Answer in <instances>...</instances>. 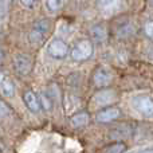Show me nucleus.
Instances as JSON below:
<instances>
[{"instance_id":"f8f14e48","label":"nucleus","mask_w":153,"mask_h":153,"mask_svg":"<svg viewBox=\"0 0 153 153\" xmlns=\"http://www.w3.org/2000/svg\"><path fill=\"white\" fill-rule=\"evenodd\" d=\"M90 36H91L93 42L95 43H103L108 39V31H106V27L102 24H94V26L90 28Z\"/></svg>"},{"instance_id":"dca6fc26","label":"nucleus","mask_w":153,"mask_h":153,"mask_svg":"<svg viewBox=\"0 0 153 153\" xmlns=\"http://www.w3.org/2000/svg\"><path fill=\"white\" fill-rule=\"evenodd\" d=\"M39 102H40V106L45 111H51L53 110V100L48 94L46 93H40L39 94Z\"/></svg>"},{"instance_id":"1a4fd4ad","label":"nucleus","mask_w":153,"mask_h":153,"mask_svg":"<svg viewBox=\"0 0 153 153\" xmlns=\"http://www.w3.org/2000/svg\"><path fill=\"white\" fill-rule=\"evenodd\" d=\"M97 8L105 16L114 15L121 10V0H97Z\"/></svg>"},{"instance_id":"393cba45","label":"nucleus","mask_w":153,"mask_h":153,"mask_svg":"<svg viewBox=\"0 0 153 153\" xmlns=\"http://www.w3.org/2000/svg\"><path fill=\"white\" fill-rule=\"evenodd\" d=\"M151 4H152V5H153V0H151Z\"/></svg>"},{"instance_id":"f257e3e1","label":"nucleus","mask_w":153,"mask_h":153,"mask_svg":"<svg viewBox=\"0 0 153 153\" xmlns=\"http://www.w3.org/2000/svg\"><path fill=\"white\" fill-rule=\"evenodd\" d=\"M50 28H51V23L48 19H39V20H36L32 24L28 34V40L34 46L43 45L48 36Z\"/></svg>"},{"instance_id":"412c9836","label":"nucleus","mask_w":153,"mask_h":153,"mask_svg":"<svg viewBox=\"0 0 153 153\" xmlns=\"http://www.w3.org/2000/svg\"><path fill=\"white\" fill-rule=\"evenodd\" d=\"M11 114V109L7 103H4L3 101H0V117H5Z\"/></svg>"},{"instance_id":"4468645a","label":"nucleus","mask_w":153,"mask_h":153,"mask_svg":"<svg viewBox=\"0 0 153 153\" xmlns=\"http://www.w3.org/2000/svg\"><path fill=\"white\" fill-rule=\"evenodd\" d=\"M134 34V26H133L130 22H125V23L120 24V27L117 28V35L122 39H126V38H130Z\"/></svg>"},{"instance_id":"7ed1b4c3","label":"nucleus","mask_w":153,"mask_h":153,"mask_svg":"<svg viewBox=\"0 0 153 153\" xmlns=\"http://www.w3.org/2000/svg\"><path fill=\"white\" fill-rule=\"evenodd\" d=\"M132 108L144 117H153V98L146 94H138L132 98Z\"/></svg>"},{"instance_id":"5701e85b","label":"nucleus","mask_w":153,"mask_h":153,"mask_svg":"<svg viewBox=\"0 0 153 153\" xmlns=\"http://www.w3.org/2000/svg\"><path fill=\"white\" fill-rule=\"evenodd\" d=\"M132 153H153V148H149V149H144V151H137V152H132Z\"/></svg>"},{"instance_id":"423d86ee","label":"nucleus","mask_w":153,"mask_h":153,"mask_svg":"<svg viewBox=\"0 0 153 153\" xmlns=\"http://www.w3.org/2000/svg\"><path fill=\"white\" fill-rule=\"evenodd\" d=\"M47 54L54 59H63L69 54V46L62 39H53L47 46Z\"/></svg>"},{"instance_id":"aec40b11","label":"nucleus","mask_w":153,"mask_h":153,"mask_svg":"<svg viewBox=\"0 0 153 153\" xmlns=\"http://www.w3.org/2000/svg\"><path fill=\"white\" fill-rule=\"evenodd\" d=\"M8 7H10V0H0V18L7 13Z\"/></svg>"},{"instance_id":"39448f33","label":"nucleus","mask_w":153,"mask_h":153,"mask_svg":"<svg viewBox=\"0 0 153 153\" xmlns=\"http://www.w3.org/2000/svg\"><path fill=\"white\" fill-rule=\"evenodd\" d=\"M113 82V73L105 66L97 67L93 74V85L98 89H105Z\"/></svg>"},{"instance_id":"f03ea898","label":"nucleus","mask_w":153,"mask_h":153,"mask_svg":"<svg viewBox=\"0 0 153 153\" xmlns=\"http://www.w3.org/2000/svg\"><path fill=\"white\" fill-rule=\"evenodd\" d=\"M118 98V94H117L116 90L111 89H102L100 91H97L91 98V103L94 108H108V106H111Z\"/></svg>"},{"instance_id":"9b49d317","label":"nucleus","mask_w":153,"mask_h":153,"mask_svg":"<svg viewBox=\"0 0 153 153\" xmlns=\"http://www.w3.org/2000/svg\"><path fill=\"white\" fill-rule=\"evenodd\" d=\"M0 93L4 97H13L15 94V85H13L12 79L10 76L4 75L0 73Z\"/></svg>"},{"instance_id":"a211bd4d","label":"nucleus","mask_w":153,"mask_h":153,"mask_svg":"<svg viewBox=\"0 0 153 153\" xmlns=\"http://www.w3.org/2000/svg\"><path fill=\"white\" fill-rule=\"evenodd\" d=\"M124 151H125V144L117 143L113 144V145H109L105 149V153H124Z\"/></svg>"},{"instance_id":"9d476101","label":"nucleus","mask_w":153,"mask_h":153,"mask_svg":"<svg viewBox=\"0 0 153 153\" xmlns=\"http://www.w3.org/2000/svg\"><path fill=\"white\" fill-rule=\"evenodd\" d=\"M23 101L26 103V106L28 108V110H31L32 113H38L40 110V102H39V98L36 97L32 90H26L23 93Z\"/></svg>"},{"instance_id":"20e7f679","label":"nucleus","mask_w":153,"mask_h":153,"mask_svg":"<svg viewBox=\"0 0 153 153\" xmlns=\"http://www.w3.org/2000/svg\"><path fill=\"white\" fill-rule=\"evenodd\" d=\"M93 55V43L87 39L79 40L71 48V58L76 62L87 61Z\"/></svg>"},{"instance_id":"6e6552de","label":"nucleus","mask_w":153,"mask_h":153,"mask_svg":"<svg viewBox=\"0 0 153 153\" xmlns=\"http://www.w3.org/2000/svg\"><path fill=\"white\" fill-rule=\"evenodd\" d=\"M120 117H121V110L117 106H108L95 114V121L100 124H109V122L116 121Z\"/></svg>"},{"instance_id":"2eb2a0df","label":"nucleus","mask_w":153,"mask_h":153,"mask_svg":"<svg viewBox=\"0 0 153 153\" xmlns=\"http://www.w3.org/2000/svg\"><path fill=\"white\" fill-rule=\"evenodd\" d=\"M130 134V129L125 125H121V126H117L116 129H113L110 132V138H114V140H118V138H124L128 137Z\"/></svg>"},{"instance_id":"ddd939ff","label":"nucleus","mask_w":153,"mask_h":153,"mask_svg":"<svg viewBox=\"0 0 153 153\" xmlns=\"http://www.w3.org/2000/svg\"><path fill=\"white\" fill-rule=\"evenodd\" d=\"M89 120H90V117L86 111H78L74 116H71V118H70V125H71L73 128H83L89 124Z\"/></svg>"},{"instance_id":"4be33fe9","label":"nucleus","mask_w":153,"mask_h":153,"mask_svg":"<svg viewBox=\"0 0 153 153\" xmlns=\"http://www.w3.org/2000/svg\"><path fill=\"white\" fill-rule=\"evenodd\" d=\"M20 4L27 10H32L38 4V0H20Z\"/></svg>"},{"instance_id":"0eeeda50","label":"nucleus","mask_w":153,"mask_h":153,"mask_svg":"<svg viewBox=\"0 0 153 153\" xmlns=\"http://www.w3.org/2000/svg\"><path fill=\"white\" fill-rule=\"evenodd\" d=\"M13 69L16 74L26 76L31 73L32 70V59L27 54H18L13 58Z\"/></svg>"},{"instance_id":"6ab92c4d","label":"nucleus","mask_w":153,"mask_h":153,"mask_svg":"<svg viewBox=\"0 0 153 153\" xmlns=\"http://www.w3.org/2000/svg\"><path fill=\"white\" fill-rule=\"evenodd\" d=\"M144 32L149 39H153V20H148L144 26Z\"/></svg>"},{"instance_id":"f3484780","label":"nucleus","mask_w":153,"mask_h":153,"mask_svg":"<svg viewBox=\"0 0 153 153\" xmlns=\"http://www.w3.org/2000/svg\"><path fill=\"white\" fill-rule=\"evenodd\" d=\"M65 0H47V8L50 12H56L62 8Z\"/></svg>"},{"instance_id":"b1692460","label":"nucleus","mask_w":153,"mask_h":153,"mask_svg":"<svg viewBox=\"0 0 153 153\" xmlns=\"http://www.w3.org/2000/svg\"><path fill=\"white\" fill-rule=\"evenodd\" d=\"M3 59H4V53H3V51L0 50V63L3 62Z\"/></svg>"}]
</instances>
